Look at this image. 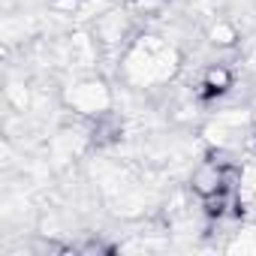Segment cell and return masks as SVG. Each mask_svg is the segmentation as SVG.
Instances as JSON below:
<instances>
[{
    "instance_id": "1",
    "label": "cell",
    "mask_w": 256,
    "mask_h": 256,
    "mask_svg": "<svg viewBox=\"0 0 256 256\" xmlns=\"http://www.w3.org/2000/svg\"><path fill=\"white\" fill-rule=\"evenodd\" d=\"M178 70V52L160 36H139L126 46L124 54V78L136 88L166 84Z\"/></svg>"
},
{
    "instance_id": "2",
    "label": "cell",
    "mask_w": 256,
    "mask_h": 256,
    "mask_svg": "<svg viewBox=\"0 0 256 256\" xmlns=\"http://www.w3.org/2000/svg\"><path fill=\"white\" fill-rule=\"evenodd\" d=\"M64 106L78 118H102L112 108V90L100 78H82L64 90Z\"/></svg>"
},
{
    "instance_id": "5",
    "label": "cell",
    "mask_w": 256,
    "mask_h": 256,
    "mask_svg": "<svg viewBox=\"0 0 256 256\" xmlns=\"http://www.w3.org/2000/svg\"><path fill=\"white\" fill-rule=\"evenodd\" d=\"M208 40H211V46H217V48H235V46L241 42V34H238L235 22L217 18V22H211V28H208Z\"/></svg>"
},
{
    "instance_id": "4",
    "label": "cell",
    "mask_w": 256,
    "mask_h": 256,
    "mask_svg": "<svg viewBox=\"0 0 256 256\" xmlns=\"http://www.w3.org/2000/svg\"><path fill=\"white\" fill-rule=\"evenodd\" d=\"M232 82H235V76H232V70L229 66H223V64H211V66H205V72H202V88H205V94H226L229 88H232Z\"/></svg>"
},
{
    "instance_id": "3",
    "label": "cell",
    "mask_w": 256,
    "mask_h": 256,
    "mask_svg": "<svg viewBox=\"0 0 256 256\" xmlns=\"http://www.w3.org/2000/svg\"><path fill=\"white\" fill-rule=\"evenodd\" d=\"M126 30H130V22L120 10H108L94 22V40L100 46H120L126 40Z\"/></svg>"
}]
</instances>
